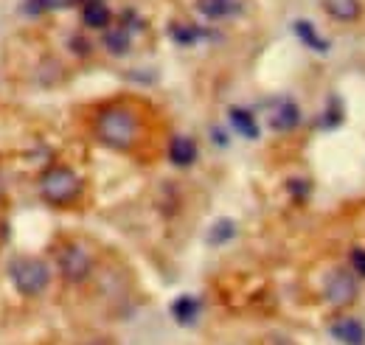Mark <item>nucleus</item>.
<instances>
[{
  "label": "nucleus",
  "instance_id": "9b49d317",
  "mask_svg": "<svg viewBox=\"0 0 365 345\" xmlns=\"http://www.w3.org/2000/svg\"><path fill=\"white\" fill-rule=\"evenodd\" d=\"M82 23L93 29V31H104L110 23H113V11L107 9V3L104 0H98V3H85L82 6Z\"/></svg>",
  "mask_w": 365,
  "mask_h": 345
},
{
  "label": "nucleus",
  "instance_id": "6ab92c4d",
  "mask_svg": "<svg viewBox=\"0 0 365 345\" xmlns=\"http://www.w3.org/2000/svg\"><path fill=\"white\" fill-rule=\"evenodd\" d=\"M349 269H351L360 281H365V250L363 247H354V250L349 253Z\"/></svg>",
  "mask_w": 365,
  "mask_h": 345
},
{
  "label": "nucleus",
  "instance_id": "9d476101",
  "mask_svg": "<svg viewBox=\"0 0 365 345\" xmlns=\"http://www.w3.org/2000/svg\"><path fill=\"white\" fill-rule=\"evenodd\" d=\"M323 9L337 23H357L363 17V0H323Z\"/></svg>",
  "mask_w": 365,
  "mask_h": 345
},
{
  "label": "nucleus",
  "instance_id": "f8f14e48",
  "mask_svg": "<svg viewBox=\"0 0 365 345\" xmlns=\"http://www.w3.org/2000/svg\"><path fill=\"white\" fill-rule=\"evenodd\" d=\"M228 118H230V127L239 132L242 138H247V140L259 138V124H256V118H253L250 110H245V107H230Z\"/></svg>",
  "mask_w": 365,
  "mask_h": 345
},
{
  "label": "nucleus",
  "instance_id": "1a4fd4ad",
  "mask_svg": "<svg viewBox=\"0 0 365 345\" xmlns=\"http://www.w3.org/2000/svg\"><path fill=\"white\" fill-rule=\"evenodd\" d=\"M194 9L208 20H228L242 11L239 0H194Z\"/></svg>",
  "mask_w": 365,
  "mask_h": 345
},
{
  "label": "nucleus",
  "instance_id": "f3484780",
  "mask_svg": "<svg viewBox=\"0 0 365 345\" xmlns=\"http://www.w3.org/2000/svg\"><path fill=\"white\" fill-rule=\"evenodd\" d=\"M236 236V222L233 219H217L208 230V244H225Z\"/></svg>",
  "mask_w": 365,
  "mask_h": 345
},
{
  "label": "nucleus",
  "instance_id": "412c9836",
  "mask_svg": "<svg viewBox=\"0 0 365 345\" xmlns=\"http://www.w3.org/2000/svg\"><path fill=\"white\" fill-rule=\"evenodd\" d=\"M79 3H82V6H85V3H98V0H79Z\"/></svg>",
  "mask_w": 365,
  "mask_h": 345
},
{
  "label": "nucleus",
  "instance_id": "7ed1b4c3",
  "mask_svg": "<svg viewBox=\"0 0 365 345\" xmlns=\"http://www.w3.org/2000/svg\"><path fill=\"white\" fill-rule=\"evenodd\" d=\"M9 278L11 287L23 295V298H40L51 284V269L43 259L34 256H17L9 264Z\"/></svg>",
  "mask_w": 365,
  "mask_h": 345
},
{
  "label": "nucleus",
  "instance_id": "2eb2a0df",
  "mask_svg": "<svg viewBox=\"0 0 365 345\" xmlns=\"http://www.w3.org/2000/svg\"><path fill=\"white\" fill-rule=\"evenodd\" d=\"M130 45H133V40H130V29H107L104 31V48L113 53V56H124L127 51H130Z\"/></svg>",
  "mask_w": 365,
  "mask_h": 345
},
{
  "label": "nucleus",
  "instance_id": "dca6fc26",
  "mask_svg": "<svg viewBox=\"0 0 365 345\" xmlns=\"http://www.w3.org/2000/svg\"><path fill=\"white\" fill-rule=\"evenodd\" d=\"M169 34H172L175 43L194 45L197 40L205 37V29H197V26H191V23H172V26H169Z\"/></svg>",
  "mask_w": 365,
  "mask_h": 345
},
{
  "label": "nucleus",
  "instance_id": "6e6552de",
  "mask_svg": "<svg viewBox=\"0 0 365 345\" xmlns=\"http://www.w3.org/2000/svg\"><path fill=\"white\" fill-rule=\"evenodd\" d=\"M166 155H169V163H172V166L188 169V166L197 160V143H194L191 138H185V135H175V138L169 140Z\"/></svg>",
  "mask_w": 365,
  "mask_h": 345
},
{
  "label": "nucleus",
  "instance_id": "aec40b11",
  "mask_svg": "<svg viewBox=\"0 0 365 345\" xmlns=\"http://www.w3.org/2000/svg\"><path fill=\"white\" fill-rule=\"evenodd\" d=\"M71 45H73V51H82V56L91 53V45L85 43V40H71Z\"/></svg>",
  "mask_w": 365,
  "mask_h": 345
},
{
  "label": "nucleus",
  "instance_id": "ddd939ff",
  "mask_svg": "<svg viewBox=\"0 0 365 345\" xmlns=\"http://www.w3.org/2000/svg\"><path fill=\"white\" fill-rule=\"evenodd\" d=\"M295 34H298V40L307 45V48H312V51H318V53H326L329 51V40H323L318 31H315V26L309 23V20H295Z\"/></svg>",
  "mask_w": 365,
  "mask_h": 345
},
{
  "label": "nucleus",
  "instance_id": "20e7f679",
  "mask_svg": "<svg viewBox=\"0 0 365 345\" xmlns=\"http://www.w3.org/2000/svg\"><path fill=\"white\" fill-rule=\"evenodd\" d=\"M56 264H59V275L68 284H85L93 272V256L82 242H65L56 253Z\"/></svg>",
  "mask_w": 365,
  "mask_h": 345
},
{
  "label": "nucleus",
  "instance_id": "f03ea898",
  "mask_svg": "<svg viewBox=\"0 0 365 345\" xmlns=\"http://www.w3.org/2000/svg\"><path fill=\"white\" fill-rule=\"evenodd\" d=\"M82 188H85L82 177L73 172L71 166H62V163L48 166L43 177H40V197L46 200L48 205H53V208H65V205L76 202Z\"/></svg>",
  "mask_w": 365,
  "mask_h": 345
},
{
  "label": "nucleus",
  "instance_id": "f257e3e1",
  "mask_svg": "<svg viewBox=\"0 0 365 345\" xmlns=\"http://www.w3.org/2000/svg\"><path fill=\"white\" fill-rule=\"evenodd\" d=\"M96 138L115 152H130L140 140V115L130 104H107L93 121Z\"/></svg>",
  "mask_w": 365,
  "mask_h": 345
},
{
  "label": "nucleus",
  "instance_id": "423d86ee",
  "mask_svg": "<svg viewBox=\"0 0 365 345\" xmlns=\"http://www.w3.org/2000/svg\"><path fill=\"white\" fill-rule=\"evenodd\" d=\"M301 124V110L292 98H278L270 104V127L275 132H292Z\"/></svg>",
  "mask_w": 365,
  "mask_h": 345
},
{
  "label": "nucleus",
  "instance_id": "39448f33",
  "mask_svg": "<svg viewBox=\"0 0 365 345\" xmlns=\"http://www.w3.org/2000/svg\"><path fill=\"white\" fill-rule=\"evenodd\" d=\"M357 281L360 278L351 269H346V267L331 269L329 278H326V284H323V301L329 303V306H334V309L351 306V303L357 301V295H360Z\"/></svg>",
  "mask_w": 365,
  "mask_h": 345
},
{
  "label": "nucleus",
  "instance_id": "4468645a",
  "mask_svg": "<svg viewBox=\"0 0 365 345\" xmlns=\"http://www.w3.org/2000/svg\"><path fill=\"white\" fill-rule=\"evenodd\" d=\"M200 314V301L191 298V295H180L178 301L172 303V317L180 323V326H191Z\"/></svg>",
  "mask_w": 365,
  "mask_h": 345
},
{
  "label": "nucleus",
  "instance_id": "0eeeda50",
  "mask_svg": "<svg viewBox=\"0 0 365 345\" xmlns=\"http://www.w3.org/2000/svg\"><path fill=\"white\" fill-rule=\"evenodd\" d=\"M329 334L343 345H365V323L357 317H334Z\"/></svg>",
  "mask_w": 365,
  "mask_h": 345
},
{
  "label": "nucleus",
  "instance_id": "a211bd4d",
  "mask_svg": "<svg viewBox=\"0 0 365 345\" xmlns=\"http://www.w3.org/2000/svg\"><path fill=\"white\" fill-rule=\"evenodd\" d=\"M62 0H23V14H46L51 9H56Z\"/></svg>",
  "mask_w": 365,
  "mask_h": 345
}]
</instances>
